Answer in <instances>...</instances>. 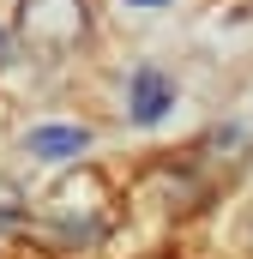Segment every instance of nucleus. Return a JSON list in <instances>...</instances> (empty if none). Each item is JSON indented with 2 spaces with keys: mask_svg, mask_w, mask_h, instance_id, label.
<instances>
[{
  "mask_svg": "<svg viewBox=\"0 0 253 259\" xmlns=\"http://www.w3.org/2000/svg\"><path fill=\"white\" fill-rule=\"evenodd\" d=\"M145 6H163V0H145Z\"/></svg>",
  "mask_w": 253,
  "mask_h": 259,
  "instance_id": "4",
  "label": "nucleus"
},
{
  "mask_svg": "<svg viewBox=\"0 0 253 259\" xmlns=\"http://www.w3.org/2000/svg\"><path fill=\"white\" fill-rule=\"evenodd\" d=\"M6 223H12V211H0V229H6Z\"/></svg>",
  "mask_w": 253,
  "mask_h": 259,
  "instance_id": "3",
  "label": "nucleus"
},
{
  "mask_svg": "<svg viewBox=\"0 0 253 259\" xmlns=\"http://www.w3.org/2000/svg\"><path fill=\"white\" fill-rule=\"evenodd\" d=\"M85 151V127H36L30 133V157H78Z\"/></svg>",
  "mask_w": 253,
  "mask_h": 259,
  "instance_id": "2",
  "label": "nucleus"
},
{
  "mask_svg": "<svg viewBox=\"0 0 253 259\" xmlns=\"http://www.w3.org/2000/svg\"><path fill=\"white\" fill-rule=\"evenodd\" d=\"M163 109H169V84H163V72L139 66V72H133V121L151 127V121H163Z\"/></svg>",
  "mask_w": 253,
  "mask_h": 259,
  "instance_id": "1",
  "label": "nucleus"
}]
</instances>
